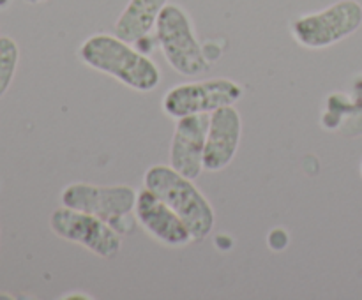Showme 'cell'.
Wrapping results in <instances>:
<instances>
[{
  "mask_svg": "<svg viewBox=\"0 0 362 300\" xmlns=\"http://www.w3.org/2000/svg\"><path fill=\"white\" fill-rule=\"evenodd\" d=\"M78 55L90 69L108 74L136 92H152L161 83L158 64L115 34L90 35Z\"/></svg>",
  "mask_w": 362,
  "mask_h": 300,
  "instance_id": "cell-1",
  "label": "cell"
},
{
  "mask_svg": "<svg viewBox=\"0 0 362 300\" xmlns=\"http://www.w3.org/2000/svg\"><path fill=\"white\" fill-rule=\"evenodd\" d=\"M144 187L158 194L182 219L193 240H204L211 235L216 226L214 208L194 186L193 179H187L172 166L156 164L145 172Z\"/></svg>",
  "mask_w": 362,
  "mask_h": 300,
  "instance_id": "cell-2",
  "label": "cell"
},
{
  "mask_svg": "<svg viewBox=\"0 0 362 300\" xmlns=\"http://www.w3.org/2000/svg\"><path fill=\"white\" fill-rule=\"evenodd\" d=\"M156 41L173 71L187 78L207 73L211 64L194 34L189 14L177 4H166L156 21Z\"/></svg>",
  "mask_w": 362,
  "mask_h": 300,
  "instance_id": "cell-3",
  "label": "cell"
},
{
  "mask_svg": "<svg viewBox=\"0 0 362 300\" xmlns=\"http://www.w3.org/2000/svg\"><path fill=\"white\" fill-rule=\"evenodd\" d=\"M138 193L131 186H94V184H69L62 189L60 201L64 207L95 215L108 222L120 235H129L136 224L134 203Z\"/></svg>",
  "mask_w": 362,
  "mask_h": 300,
  "instance_id": "cell-4",
  "label": "cell"
},
{
  "mask_svg": "<svg viewBox=\"0 0 362 300\" xmlns=\"http://www.w3.org/2000/svg\"><path fill=\"white\" fill-rule=\"evenodd\" d=\"M361 25L362 4L357 0H339L324 11L296 18L290 32L304 48L322 49L356 34Z\"/></svg>",
  "mask_w": 362,
  "mask_h": 300,
  "instance_id": "cell-5",
  "label": "cell"
},
{
  "mask_svg": "<svg viewBox=\"0 0 362 300\" xmlns=\"http://www.w3.org/2000/svg\"><path fill=\"white\" fill-rule=\"evenodd\" d=\"M49 228L60 239L83 246L85 249L105 260L115 258L122 247V235L108 222L64 205L52 212Z\"/></svg>",
  "mask_w": 362,
  "mask_h": 300,
  "instance_id": "cell-6",
  "label": "cell"
},
{
  "mask_svg": "<svg viewBox=\"0 0 362 300\" xmlns=\"http://www.w3.org/2000/svg\"><path fill=\"white\" fill-rule=\"evenodd\" d=\"M243 94V87L230 78L191 81L166 92L163 97V112L175 120L198 113H212L223 106L235 104Z\"/></svg>",
  "mask_w": 362,
  "mask_h": 300,
  "instance_id": "cell-7",
  "label": "cell"
},
{
  "mask_svg": "<svg viewBox=\"0 0 362 300\" xmlns=\"http://www.w3.org/2000/svg\"><path fill=\"white\" fill-rule=\"evenodd\" d=\"M211 113H198L177 119L170 143V166L187 179H198L204 172L205 140Z\"/></svg>",
  "mask_w": 362,
  "mask_h": 300,
  "instance_id": "cell-8",
  "label": "cell"
},
{
  "mask_svg": "<svg viewBox=\"0 0 362 300\" xmlns=\"http://www.w3.org/2000/svg\"><path fill=\"white\" fill-rule=\"evenodd\" d=\"M136 221L152 239L166 247H184L193 242V235L182 219L147 187L138 193L134 203Z\"/></svg>",
  "mask_w": 362,
  "mask_h": 300,
  "instance_id": "cell-9",
  "label": "cell"
},
{
  "mask_svg": "<svg viewBox=\"0 0 362 300\" xmlns=\"http://www.w3.org/2000/svg\"><path fill=\"white\" fill-rule=\"evenodd\" d=\"M243 136V116L233 104L223 106L211 113L205 140L204 169L221 172L237 155Z\"/></svg>",
  "mask_w": 362,
  "mask_h": 300,
  "instance_id": "cell-10",
  "label": "cell"
},
{
  "mask_svg": "<svg viewBox=\"0 0 362 300\" xmlns=\"http://www.w3.org/2000/svg\"><path fill=\"white\" fill-rule=\"evenodd\" d=\"M166 4L168 0H129L117 18L113 34L131 44L147 39Z\"/></svg>",
  "mask_w": 362,
  "mask_h": 300,
  "instance_id": "cell-11",
  "label": "cell"
},
{
  "mask_svg": "<svg viewBox=\"0 0 362 300\" xmlns=\"http://www.w3.org/2000/svg\"><path fill=\"white\" fill-rule=\"evenodd\" d=\"M20 62V46L9 35H0V97L9 90Z\"/></svg>",
  "mask_w": 362,
  "mask_h": 300,
  "instance_id": "cell-12",
  "label": "cell"
},
{
  "mask_svg": "<svg viewBox=\"0 0 362 300\" xmlns=\"http://www.w3.org/2000/svg\"><path fill=\"white\" fill-rule=\"evenodd\" d=\"M339 131L346 136H359V134H362V104L343 120Z\"/></svg>",
  "mask_w": 362,
  "mask_h": 300,
  "instance_id": "cell-13",
  "label": "cell"
},
{
  "mask_svg": "<svg viewBox=\"0 0 362 300\" xmlns=\"http://www.w3.org/2000/svg\"><path fill=\"white\" fill-rule=\"evenodd\" d=\"M9 4H11V0H0V9H6Z\"/></svg>",
  "mask_w": 362,
  "mask_h": 300,
  "instance_id": "cell-14",
  "label": "cell"
},
{
  "mask_svg": "<svg viewBox=\"0 0 362 300\" xmlns=\"http://www.w3.org/2000/svg\"><path fill=\"white\" fill-rule=\"evenodd\" d=\"M28 4H42V2H48V0H27Z\"/></svg>",
  "mask_w": 362,
  "mask_h": 300,
  "instance_id": "cell-15",
  "label": "cell"
},
{
  "mask_svg": "<svg viewBox=\"0 0 362 300\" xmlns=\"http://www.w3.org/2000/svg\"><path fill=\"white\" fill-rule=\"evenodd\" d=\"M361 172H362V164H361Z\"/></svg>",
  "mask_w": 362,
  "mask_h": 300,
  "instance_id": "cell-16",
  "label": "cell"
}]
</instances>
